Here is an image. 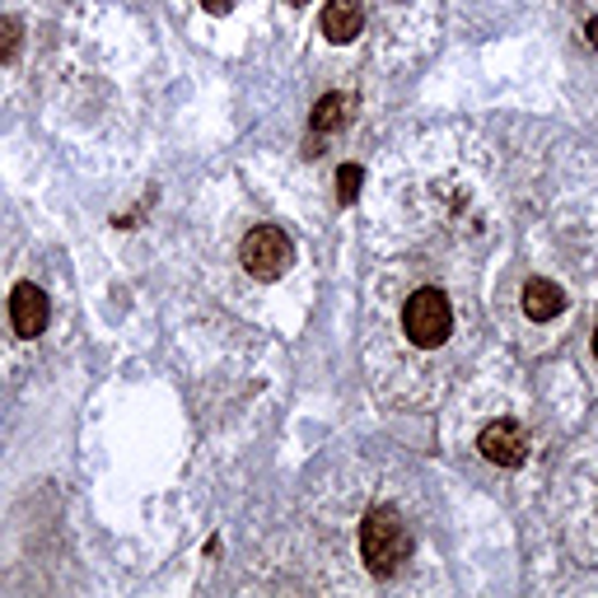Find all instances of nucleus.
<instances>
[{"instance_id":"f257e3e1","label":"nucleus","mask_w":598,"mask_h":598,"mask_svg":"<svg viewBox=\"0 0 598 598\" xmlns=\"http://www.w3.org/2000/svg\"><path fill=\"white\" fill-rule=\"evenodd\" d=\"M360 556L365 566L375 571L379 579H389L402 571V561L412 556V533L407 524H402V515L393 505H375L360 524Z\"/></svg>"},{"instance_id":"f03ea898","label":"nucleus","mask_w":598,"mask_h":598,"mask_svg":"<svg viewBox=\"0 0 598 598\" xmlns=\"http://www.w3.org/2000/svg\"><path fill=\"white\" fill-rule=\"evenodd\" d=\"M402 332L421 346V350H435V346H445L449 342V332H453V309H449V295L445 290H416L407 299V309H402Z\"/></svg>"},{"instance_id":"7ed1b4c3","label":"nucleus","mask_w":598,"mask_h":598,"mask_svg":"<svg viewBox=\"0 0 598 598\" xmlns=\"http://www.w3.org/2000/svg\"><path fill=\"white\" fill-rule=\"evenodd\" d=\"M290 262H295V243L286 230H276V225H257V230L243 239V267H249V276H257V280L286 276Z\"/></svg>"},{"instance_id":"20e7f679","label":"nucleus","mask_w":598,"mask_h":598,"mask_svg":"<svg viewBox=\"0 0 598 598\" xmlns=\"http://www.w3.org/2000/svg\"><path fill=\"white\" fill-rule=\"evenodd\" d=\"M478 449H482V459L486 463H496V468H519L524 459H529V435H524L519 421H491V426L478 435Z\"/></svg>"},{"instance_id":"39448f33","label":"nucleus","mask_w":598,"mask_h":598,"mask_svg":"<svg viewBox=\"0 0 598 598\" xmlns=\"http://www.w3.org/2000/svg\"><path fill=\"white\" fill-rule=\"evenodd\" d=\"M47 295L33 286V280H20L10 295V323L20 337H43V327H47Z\"/></svg>"},{"instance_id":"423d86ee","label":"nucleus","mask_w":598,"mask_h":598,"mask_svg":"<svg viewBox=\"0 0 598 598\" xmlns=\"http://www.w3.org/2000/svg\"><path fill=\"white\" fill-rule=\"evenodd\" d=\"M561 309H566V290H561L556 280H542V276L524 280V313H529L533 323H552Z\"/></svg>"},{"instance_id":"0eeeda50","label":"nucleus","mask_w":598,"mask_h":598,"mask_svg":"<svg viewBox=\"0 0 598 598\" xmlns=\"http://www.w3.org/2000/svg\"><path fill=\"white\" fill-rule=\"evenodd\" d=\"M365 28V10L360 0H332L323 10V38L327 43H356Z\"/></svg>"},{"instance_id":"6e6552de","label":"nucleus","mask_w":598,"mask_h":598,"mask_svg":"<svg viewBox=\"0 0 598 598\" xmlns=\"http://www.w3.org/2000/svg\"><path fill=\"white\" fill-rule=\"evenodd\" d=\"M342 117H346V99L342 94H327L319 99V108H313V131H337L342 127Z\"/></svg>"},{"instance_id":"1a4fd4ad","label":"nucleus","mask_w":598,"mask_h":598,"mask_svg":"<svg viewBox=\"0 0 598 598\" xmlns=\"http://www.w3.org/2000/svg\"><path fill=\"white\" fill-rule=\"evenodd\" d=\"M360 183H365V169H360V164H342V169H337V202H342V206L356 202V197H360Z\"/></svg>"},{"instance_id":"9d476101","label":"nucleus","mask_w":598,"mask_h":598,"mask_svg":"<svg viewBox=\"0 0 598 598\" xmlns=\"http://www.w3.org/2000/svg\"><path fill=\"white\" fill-rule=\"evenodd\" d=\"M20 33H24V24L14 20V14L10 20H0V61L5 66H14V57H20Z\"/></svg>"},{"instance_id":"9b49d317","label":"nucleus","mask_w":598,"mask_h":598,"mask_svg":"<svg viewBox=\"0 0 598 598\" xmlns=\"http://www.w3.org/2000/svg\"><path fill=\"white\" fill-rule=\"evenodd\" d=\"M202 5H206L210 14H225V10H230V5H234V0H202Z\"/></svg>"},{"instance_id":"f8f14e48","label":"nucleus","mask_w":598,"mask_h":598,"mask_svg":"<svg viewBox=\"0 0 598 598\" xmlns=\"http://www.w3.org/2000/svg\"><path fill=\"white\" fill-rule=\"evenodd\" d=\"M585 33H589V47H598V20H589V28H585Z\"/></svg>"},{"instance_id":"ddd939ff","label":"nucleus","mask_w":598,"mask_h":598,"mask_svg":"<svg viewBox=\"0 0 598 598\" xmlns=\"http://www.w3.org/2000/svg\"><path fill=\"white\" fill-rule=\"evenodd\" d=\"M594 356H598V327H594Z\"/></svg>"},{"instance_id":"4468645a","label":"nucleus","mask_w":598,"mask_h":598,"mask_svg":"<svg viewBox=\"0 0 598 598\" xmlns=\"http://www.w3.org/2000/svg\"><path fill=\"white\" fill-rule=\"evenodd\" d=\"M290 5H304V0H290Z\"/></svg>"}]
</instances>
